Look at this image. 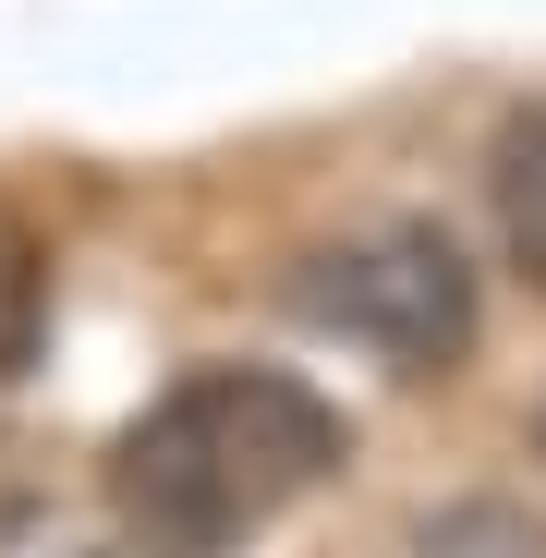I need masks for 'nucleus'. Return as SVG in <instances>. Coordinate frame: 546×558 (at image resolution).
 <instances>
[{
  "label": "nucleus",
  "instance_id": "obj_1",
  "mask_svg": "<svg viewBox=\"0 0 546 558\" xmlns=\"http://www.w3.org/2000/svg\"><path fill=\"white\" fill-rule=\"evenodd\" d=\"M352 461V425L292 364H195L110 437V510L170 558H231Z\"/></svg>",
  "mask_w": 546,
  "mask_h": 558
},
{
  "label": "nucleus",
  "instance_id": "obj_2",
  "mask_svg": "<svg viewBox=\"0 0 546 558\" xmlns=\"http://www.w3.org/2000/svg\"><path fill=\"white\" fill-rule=\"evenodd\" d=\"M304 316L340 328L352 352H377L389 377H449L474 352V267L437 219H364L304 255Z\"/></svg>",
  "mask_w": 546,
  "mask_h": 558
},
{
  "label": "nucleus",
  "instance_id": "obj_3",
  "mask_svg": "<svg viewBox=\"0 0 546 558\" xmlns=\"http://www.w3.org/2000/svg\"><path fill=\"white\" fill-rule=\"evenodd\" d=\"M486 207H498L510 267L546 292V110H522V122L498 134V158H486Z\"/></svg>",
  "mask_w": 546,
  "mask_h": 558
},
{
  "label": "nucleus",
  "instance_id": "obj_4",
  "mask_svg": "<svg viewBox=\"0 0 546 558\" xmlns=\"http://www.w3.org/2000/svg\"><path fill=\"white\" fill-rule=\"evenodd\" d=\"M0 558H170V546H146L122 510H85V498H25V510H0Z\"/></svg>",
  "mask_w": 546,
  "mask_h": 558
},
{
  "label": "nucleus",
  "instance_id": "obj_5",
  "mask_svg": "<svg viewBox=\"0 0 546 558\" xmlns=\"http://www.w3.org/2000/svg\"><path fill=\"white\" fill-rule=\"evenodd\" d=\"M401 558H546V510L522 498H449L401 534Z\"/></svg>",
  "mask_w": 546,
  "mask_h": 558
},
{
  "label": "nucleus",
  "instance_id": "obj_6",
  "mask_svg": "<svg viewBox=\"0 0 546 558\" xmlns=\"http://www.w3.org/2000/svg\"><path fill=\"white\" fill-rule=\"evenodd\" d=\"M37 328H49V255H37V231L13 207H0V377L37 364Z\"/></svg>",
  "mask_w": 546,
  "mask_h": 558
},
{
  "label": "nucleus",
  "instance_id": "obj_7",
  "mask_svg": "<svg viewBox=\"0 0 546 558\" xmlns=\"http://www.w3.org/2000/svg\"><path fill=\"white\" fill-rule=\"evenodd\" d=\"M534 449H546V401H534Z\"/></svg>",
  "mask_w": 546,
  "mask_h": 558
}]
</instances>
